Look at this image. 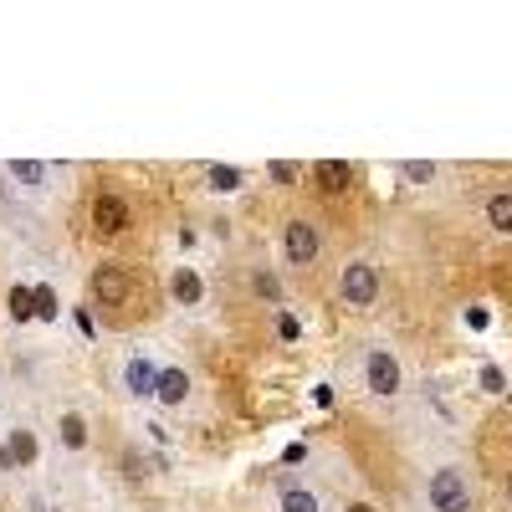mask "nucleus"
Returning <instances> with one entry per match:
<instances>
[{
	"label": "nucleus",
	"instance_id": "1",
	"mask_svg": "<svg viewBox=\"0 0 512 512\" xmlns=\"http://www.w3.org/2000/svg\"><path fill=\"white\" fill-rule=\"evenodd\" d=\"M354 384L369 400H400L405 395V359L390 344H359L354 349Z\"/></svg>",
	"mask_w": 512,
	"mask_h": 512
},
{
	"label": "nucleus",
	"instance_id": "2",
	"mask_svg": "<svg viewBox=\"0 0 512 512\" xmlns=\"http://www.w3.org/2000/svg\"><path fill=\"white\" fill-rule=\"evenodd\" d=\"M425 507L431 512H472V472L461 461H441L425 472Z\"/></svg>",
	"mask_w": 512,
	"mask_h": 512
},
{
	"label": "nucleus",
	"instance_id": "3",
	"mask_svg": "<svg viewBox=\"0 0 512 512\" xmlns=\"http://www.w3.org/2000/svg\"><path fill=\"white\" fill-rule=\"evenodd\" d=\"M318 256H323V231H318V221L287 216L282 231H277V262L297 272V267H313Z\"/></svg>",
	"mask_w": 512,
	"mask_h": 512
},
{
	"label": "nucleus",
	"instance_id": "4",
	"mask_svg": "<svg viewBox=\"0 0 512 512\" xmlns=\"http://www.w3.org/2000/svg\"><path fill=\"white\" fill-rule=\"evenodd\" d=\"M0 446H6L16 472H36L41 456H47L41 451V425L31 415H21V410H6V420H0Z\"/></svg>",
	"mask_w": 512,
	"mask_h": 512
},
{
	"label": "nucleus",
	"instance_id": "5",
	"mask_svg": "<svg viewBox=\"0 0 512 512\" xmlns=\"http://www.w3.org/2000/svg\"><path fill=\"white\" fill-rule=\"evenodd\" d=\"M379 292H384L379 267L369 262V256H349L344 272H338V303L354 308V313H369V308L379 303Z\"/></svg>",
	"mask_w": 512,
	"mask_h": 512
},
{
	"label": "nucleus",
	"instance_id": "6",
	"mask_svg": "<svg viewBox=\"0 0 512 512\" xmlns=\"http://www.w3.org/2000/svg\"><path fill=\"white\" fill-rule=\"evenodd\" d=\"M52 431H57V451H62V461H88V451H93V420H88V410H82L77 400H67V405H57V420H52Z\"/></svg>",
	"mask_w": 512,
	"mask_h": 512
},
{
	"label": "nucleus",
	"instance_id": "7",
	"mask_svg": "<svg viewBox=\"0 0 512 512\" xmlns=\"http://www.w3.org/2000/svg\"><path fill=\"white\" fill-rule=\"evenodd\" d=\"M6 180L36 200H57L67 185V169L62 164H41V159H6Z\"/></svg>",
	"mask_w": 512,
	"mask_h": 512
},
{
	"label": "nucleus",
	"instance_id": "8",
	"mask_svg": "<svg viewBox=\"0 0 512 512\" xmlns=\"http://www.w3.org/2000/svg\"><path fill=\"white\" fill-rule=\"evenodd\" d=\"M154 405H159V410H175V415L195 405V374H190V364H180V359H164V354H159Z\"/></svg>",
	"mask_w": 512,
	"mask_h": 512
},
{
	"label": "nucleus",
	"instance_id": "9",
	"mask_svg": "<svg viewBox=\"0 0 512 512\" xmlns=\"http://www.w3.org/2000/svg\"><path fill=\"white\" fill-rule=\"evenodd\" d=\"M128 292H134V277H128V267H118V262H98V267L88 272V297H93V308H103V313H123Z\"/></svg>",
	"mask_w": 512,
	"mask_h": 512
},
{
	"label": "nucleus",
	"instance_id": "10",
	"mask_svg": "<svg viewBox=\"0 0 512 512\" xmlns=\"http://www.w3.org/2000/svg\"><path fill=\"white\" fill-rule=\"evenodd\" d=\"M272 507L277 512H328V497L313 477H297V472H282L272 482Z\"/></svg>",
	"mask_w": 512,
	"mask_h": 512
},
{
	"label": "nucleus",
	"instance_id": "11",
	"mask_svg": "<svg viewBox=\"0 0 512 512\" xmlns=\"http://www.w3.org/2000/svg\"><path fill=\"white\" fill-rule=\"evenodd\" d=\"M88 221H93V231H98L103 241H118L128 226H134V210H128L123 195L103 190V195H93V205H88Z\"/></svg>",
	"mask_w": 512,
	"mask_h": 512
},
{
	"label": "nucleus",
	"instance_id": "12",
	"mask_svg": "<svg viewBox=\"0 0 512 512\" xmlns=\"http://www.w3.org/2000/svg\"><path fill=\"white\" fill-rule=\"evenodd\" d=\"M154 379H159V354L154 349H128L123 354V390H128V400H154Z\"/></svg>",
	"mask_w": 512,
	"mask_h": 512
},
{
	"label": "nucleus",
	"instance_id": "13",
	"mask_svg": "<svg viewBox=\"0 0 512 512\" xmlns=\"http://www.w3.org/2000/svg\"><path fill=\"white\" fill-rule=\"evenodd\" d=\"M164 292H169V303H175L180 313H200L205 308V277L195 267H169L164 272Z\"/></svg>",
	"mask_w": 512,
	"mask_h": 512
},
{
	"label": "nucleus",
	"instance_id": "14",
	"mask_svg": "<svg viewBox=\"0 0 512 512\" xmlns=\"http://www.w3.org/2000/svg\"><path fill=\"white\" fill-rule=\"evenodd\" d=\"M313 180L323 195H349L354 190V164L349 159H318L313 164Z\"/></svg>",
	"mask_w": 512,
	"mask_h": 512
},
{
	"label": "nucleus",
	"instance_id": "15",
	"mask_svg": "<svg viewBox=\"0 0 512 512\" xmlns=\"http://www.w3.org/2000/svg\"><path fill=\"white\" fill-rule=\"evenodd\" d=\"M251 297H262L272 308H287V287H282V272L277 267H251Z\"/></svg>",
	"mask_w": 512,
	"mask_h": 512
},
{
	"label": "nucleus",
	"instance_id": "16",
	"mask_svg": "<svg viewBox=\"0 0 512 512\" xmlns=\"http://www.w3.org/2000/svg\"><path fill=\"white\" fill-rule=\"evenodd\" d=\"M487 226H492L497 236H512V190L487 195Z\"/></svg>",
	"mask_w": 512,
	"mask_h": 512
},
{
	"label": "nucleus",
	"instance_id": "17",
	"mask_svg": "<svg viewBox=\"0 0 512 512\" xmlns=\"http://www.w3.org/2000/svg\"><path fill=\"white\" fill-rule=\"evenodd\" d=\"M272 333H277V344H303V318H297L292 308H277Z\"/></svg>",
	"mask_w": 512,
	"mask_h": 512
},
{
	"label": "nucleus",
	"instance_id": "18",
	"mask_svg": "<svg viewBox=\"0 0 512 512\" xmlns=\"http://www.w3.org/2000/svg\"><path fill=\"white\" fill-rule=\"evenodd\" d=\"M328 512H379V507H374L359 487H344V492H333V497H328Z\"/></svg>",
	"mask_w": 512,
	"mask_h": 512
},
{
	"label": "nucleus",
	"instance_id": "19",
	"mask_svg": "<svg viewBox=\"0 0 512 512\" xmlns=\"http://www.w3.org/2000/svg\"><path fill=\"white\" fill-rule=\"evenodd\" d=\"M205 185H210V190H241V185H246V175H241V169L216 164V169H205Z\"/></svg>",
	"mask_w": 512,
	"mask_h": 512
},
{
	"label": "nucleus",
	"instance_id": "20",
	"mask_svg": "<svg viewBox=\"0 0 512 512\" xmlns=\"http://www.w3.org/2000/svg\"><path fill=\"white\" fill-rule=\"evenodd\" d=\"M477 384H482V390H487V395H502V390H507V374H502L497 364H482V374H477Z\"/></svg>",
	"mask_w": 512,
	"mask_h": 512
},
{
	"label": "nucleus",
	"instance_id": "21",
	"mask_svg": "<svg viewBox=\"0 0 512 512\" xmlns=\"http://www.w3.org/2000/svg\"><path fill=\"white\" fill-rule=\"evenodd\" d=\"M405 180H410V185H431V180H436V164H431V159L405 164Z\"/></svg>",
	"mask_w": 512,
	"mask_h": 512
},
{
	"label": "nucleus",
	"instance_id": "22",
	"mask_svg": "<svg viewBox=\"0 0 512 512\" xmlns=\"http://www.w3.org/2000/svg\"><path fill=\"white\" fill-rule=\"evenodd\" d=\"M267 175H272L277 185H297V175H303V169H297V164H282V159H272V164H267Z\"/></svg>",
	"mask_w": 512,
	"mask_h": 512
},
{
	"label": "nucleus",
	"instance_id": "23",
	"mask_svg": "<svg viewBox=\"0 0 512 512\" xmlns=\"http://www.w3.org/2000/svg\"><path fill=\"white\" fill-rule=\"evenodd\" d=\"M72 323H77V333H82V338H93V333H98V328H93V313H88V308H77V313H72Z\"/></svg>",
	"mask_w": 512,
	"mask_h": 512
},
{
	"label": "nucleus",
	"instance_id": "24",
	"mask_svg": "<svg viewBox=\"0 0 512 512\" xmlns=\"http://www.w3.org/2000/svg\"><path fill=\"white\" fill-rule=\"evenodd\" d=\"M502 492H507V502H512V472H507V482H502Z\"/></svg>",
	"mask_w": 512,
	"mask_h": 512
}]
</instances>
